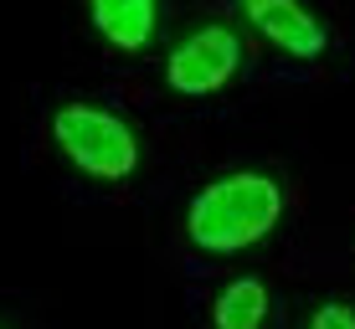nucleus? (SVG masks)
Here are the masks:
<instances>
[{"label":"nucleus","mask_w":355,"mask_h":329,"mask_svg":"<svg viewBox=\"0 0 355 329\" xmlns=\"http://www.w3.org/2000/svg\"><path fill=\"white\" fill-rule=\"evenodd\" d=\"M284 216V186L263 170H232V175L206 180L191 196L186 211V237L211 258H232V252L263 242Z\"/></svg>","instance_id":"f257e3e1"},{"label":"nucleus","mask_w":355,"mask_h":329,"mask_svg":"<svg viewBox=\"0 0 355 329\" xmlns=\"http://www.w3.org/2000/svg\"><path fill=\"white\" fill-rule=\"evenodd\" d=\"M309 329H355V309L340 303V299H329V303H320V309L309 314Z\"/></svg>","instance_id":"0eeeda50"},{"label":"nucleus","mask_w":355,"mask_h":329,"mask_svg":"<svg viewBox=\"0 0 355 329\" xmlns=\"http://www.w3.org/2000/svg\"><path fill=\"white\" fill-rule=\"evenodd\" d=\"M242 67V36L232 26H196L186 42L170 46L165 57V82L186 98H206V93H222Z\"/></svg>","instance_id":"7ed1b4c3"},{"label":"nucleus","mask_w":355,"mask_h":329,"mask_svg":"<svg viewBox=\"0 0 355 329\" xmlns=\"http://www.w3.org/2000/svg\"><path fill=\"white\" fill-rule=\"evenodd\" d=\"M211 324L216 329H263L268 324V283L252 273L232 278L211 303Z\"/></svg>","instance_id":"423d86ee"},{"label":"nucleus","mask_w":355,"mask_h":329,"mask_svg":"<svg viewBox=\"0 0 355 329\" xmlns=\"http://www.w3.org/2000/svg\"><path fill=\"white\" fill-rule=\"evenodd\" d=\"M242 10H248V21L278 46V52L304 57V62L329 52V26L304 6V0H242Z\"/></svg>","instance_id":"20e7f679"},{"label":"nucleus","mask_w":355,"mask_h":329,"mask_svg":"<svg viewBox=\"0 0 355 329\" xmlns=\"http://www.w3.org/2000/svg\"><path fill=\"white\" fill-rule=\"evenodd\" d=\"M88 10L98 36L119 52H144L155 36V0H88Z\"/></svg>","instance_id":"39448f33"},{"label":"nucleus","mask_w":355,"mask_h":329,"mask_svg":"<svg viewBox=\"0 0 355 329\" xmlns=\"http://www.w3.org/2000/svg\"><path fill=\"white\" fill-rule=\"evenodd\" d=\"M52 139L93 180H129L139 170V134L103 103H62L52 114Z\"/></svg>","instance_id":"f03ea898"}]
</instances>
